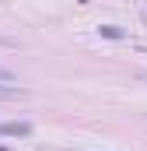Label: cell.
<instances>
[{"label": "cell", "instance_id": "cell-3", "mask_svg": "<svg viewBox=\"0 0 147 151\" xmlns=\"http://www.w3.org/2000/svg\"><path fill=\"white\" fill-rule=\"evenodd\" d=\"M102 35H109V39H123L126 32H123V28H116V25H102Z\"/></svg>", "mask_w": 147, "mask_h": 151}, {"label": "cell", "instance_id": "cell-1", "mask_svg": "<svg viewBox=\"0 0 147 151\" xmlns=\"http://www.w3.org/2000/svg\"><path fill=\"white\" fill-rule=\"evenodd\" d=\"M32 134V123L18 119V123H0V137H28Z\"/></svg>", "mask_w": 147, "mask_h": 151}, {"label": "cell", "instance_id": "cell-2", "mask_svg": "<svg viewBox=\"0 0 147 151\" xmlns=\"http://www.w3.org/2000/svg\"><path fill=\"white\" fill-rule=\"evenodd\" d=\"M0 99H28V91L25 88H4L0 84Z\"/></svg>", "mask_w": 147, "mask_h": 151}, {"label": "cell", "instance_id": "cell-5", "mask_svg": "<svg viewBox=\"0 0 147 151\" xmlns=\"http://www.w3.org/2000/svg\"><path fill=\"white\" fill-rule=\"evenodd\" d=\"M144 77H147V74H144Z\"/></svg>", "mask_w": 147, "mask_h": 151}, {"label": "cell", "instance_id": "cell-4", "mask_svg": "<svg viewBox=\"0 0 147 151\" xmlns=\"http://www.w3.org/2000/svg\"><path fill=\"white\" fill-rule=\"evenodd\" d=\"M0 81H14V74H11V70H4V67H0Z\"/></svg>", "mask_w": 147, "mask_h": 151}]
</instances>
